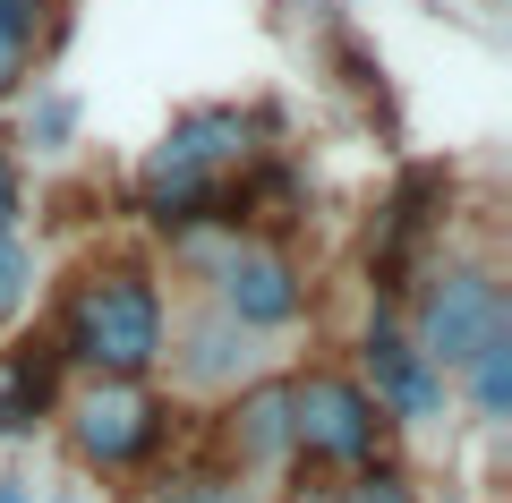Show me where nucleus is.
Returning <instances> with one entry per match:
<instances>
[{"instance_id":"1","label":"nucleus","mask_w":512,"mask_h":503,"mask_svg":"<svg viewBox=\"0 0 512 503\" xmlns=\"http://www.w3.org/2000/svg\"><path fill=\"white\" fill-rule=\"evenodd\" d=\"M256 162V120L231 103L214 111H180L171 137L146 154V180H137V205H146L163 231H188V222H222L231 188L248 180Z\"/></svg>"},{"instance_id":"2","label":"nucleus","mask_w":512,"mask_h":503,"mask_svg":"<svg viewBox=\"0 0 512 503\" xmlns=\"http://www.w3.org/2000/svg\"><path fill=\"white\" fill-rule=\"evenodd\" d=\"M60 359L94 367V376H120V384H146L154 359H163V290L137 265H94L69 290Z\"/></svg>"},{"instance_id":"3","label":"nucleus","mask_w":512,"mask_h":503,"mask_svg":"<svg viewBox=\"0 0 512 503\" xmlns=\"http://www.w3.org/2000/svg\"><path fill=\"white\" fill-rule=\"evenodd\" d=\"M384 444V410L359 376H333V367H308L291 376V452L325 469H367Z\"/></svg>"},{"instance_id":"4","label":"nucleus","mask_w":512,"mask_h":503,"mask_svg":"<svg viewBox=\"0 0 512 503\" xmlns=\"http://www.w3.org/2000/svg\"><path fill=\"white\" fill-rule=\"evenodd\" d=\"M495 333H512V299H504V282H495L487 265H444L436 282H427V299H419V324H410V342H419V359L436 367V376H453V367L470 359L478 342H495Z\"/></svg>"},{"instance_id":"5","label":"nucleus","mask_w":512,"mask_h":503,"mask_svg":"<svg viewBox=\"0 0 512 503\" xmlns=\"http://www.w3.org/2000/svg\"><path fill=\"white\" fill-rule=\"evenodd\" d=\"M171 410L146 393V384H120V376H94L69 410V444L86 469H146L154 444H163Z\"/></svg>"},{"instance_id":"6","label":"nucleus","mask_w":512,"mask_h":503,"mask_svg":"<svg viewBox=\"0 0 512 503\" xmlns=\"http://www.w3.org/2000/svg\"><path fill=\"white\" fill-rule=\"evenodd\" d=\"M214 307L239 333H282V324H299V307H308V282H299V265H291L282 239L239 231L231 248L214 256Z\"/></svg>"},{"instance_id":"7","label":"nucleus","mask_w":512,"mask_h":503,"mask_svg":"<svg viewBox=\"0 0 512 503\" xmlns=\"http://www.w3.org/2000/svg\"><path fill=\"white\" fill-rule=\"evenodd\" d=\"M359 359H367V393H376V410L410 418V427H427V418L444 410V376L419 359L410 324H393L384 307L367 316V342H359Z\"/></svg>"},{"instance_id":"8","label":"nucleus","mask_w":512,"mask_h":503,"mask_svg":"<svg viewBox=\"0 0 512 503\" xmlns=\"http://www.w3.org/2000/svg\"><path fill=\"white\" fill-rule=\"evenodd\" d=\"M427 205H444V171H427V162H419V171H402L393 205H384V231H376V248H367V273H376L384 299H402V290H410V265H419L427 231H436Z\"/></svg>"},{"instance_id":"9","label":"nucleus","mask_w":512,"mask_h":503,"mask_svg":"<svg viewBox=\"0 0 512 503\" xmlns=\"http://www.w3.org/2000/svg\"><path fill=\"white\" fill-rule=\"evenodd\" d=\"M222 435H231L239 469H274L291 461V384H248V393L231 401V418H222Z\"/></svg>"},{"instance_id":"10","label":"nucleus","mask_w":512,"mask_h":503,"mask_svg":"<svg viewBox=\"0 0 512 503\" xmlns=\"http://www.w3.org/2000/svg\"><path fill=\"white\" fill-rule=\"evenodd\" d=\"M52 376H60V350H43V342H26L18 359L0 367V435L9 444L52 418Z\"/></svg>"},{"instance_id":"11","label":"nucleus","mask_w":512,"mask_h":503,"mask_svg":"<svg viewBox=\"0 0 512 503\" xmlns=\"http://www.w3.org/2000/svg\"><path fill=\"white\" fill-rule=\"evenodd\" d=\"M43 26H52V0H0V103L35 77Z\"/></svg>"},{"instance_id":"12","label":"nucleus","mask_w":512,"mask_h":503,"mask_svg":"<svg viewBox=\"0 0 512 503\" xmlns=\"http://www.w3.org/2000/svg\"><path fill=\"white\" fill-rule=\"evenodd\" d=\"M180 367H188L197 384H231L239 367H248V333H239L222 307H205V316L188 324V359H180Z\"/></svg>"},{"instance_id":"13","label":"nucleus","mask_w":512,"mask_h":503,"mask_svg":"<svg viewBox=\"0 0 512 503\" xmlns=\"http://www.w3.org/2000/svg\"><path fill=\"white\" fill-rule=\"evenodd\" d=\"M461 376H470V410L487 418V427H504V418H512V333L478 342L470 359H461Z\"/></svg>"},{"instance_id":"14","label":"nucleus","mask_w":512,"mask_h":503,"mask_svg":"<svg viewBox=\"0 0 512 503\" xmlns=\"http://www.w3.org/2000/svg\"><path fill=\"white\" fill-rule=\"evenodd\" d=\"M69 137H77V94H35L26 103V145L35 154H69Z\"/></svg>"},{"instance_id":"15","label":"nucleus","mask_w":512,"mask_h":503,"mask_svg":"<svg viewBox=\"0 0 512 503\" xmlns=\"http://www.w3.org/2000/svg\"><path fill=\"white\" fill-rule=\"evenodd\" d=\"M333 503H419V486L402 478V469H384V461H367V469H350V486Z\"/></svg>"},{"instance_id":"16","label":"nucleus","mask_w":512,"mask_h":503,"mask_svg":"<svg viewBox=\"0 0 512 503\" xmlns=\"http://www.w3.org/2000/svg\"><path fill=\"white\" fill-rule=\"evenodd\" d=\"M26 290H35V256H26L18 231H0V324L26 307Z\"/></svg>"},{"instance_id":"17","label":"nucleus","mask_w":512,"mask_h":503,"mask_svg":"<svg viewBox=\"0 0 512 503\" xmlns=\"http://www.w3.org/2000/svg\"><path fill=\"white\" fill-rule=\"evenodd\" d=\"M163 503H256V495H248V486H239V478H214V486L197 478V486H171Z\"/></svg>"},{"instance_id":"18","label":"nucleus","mask_w":512,"mask_h":503,"mask_svg":"<svg viewBox=\"0 0 512 503\" xmlns=\"http://www.w3.org/2000/svg\"><path fill=\"white\" fill-rule=\"evenodd\" d=\"M18 214H26V197H18V162L0 154V231H18Z\"/></svg>"},{"instance_id":"19","label":"nucleus","mask_w":512,"mask_h":503,"mask_svg":"<svg viewBox=\"0 0 512 503\" xmlns=\"http://www.w3.org/2000/svg\"><path fill=\"white\" fill-rule=\"evenodd\" d=\"M0 503H35V486H26V478H0Z\"/></svg>"},{"instance_id":"20","label":"nucleus","mask_w":512,"mask_h":503,"mask_svg":"<svg viewBox=\"0 0 512 503\" xmlns=\"http://www.w3.org/2000/svg\"><path fill=\"white\" fill-rule=\"evenodd\" d=\"M52 503H94V495H77V486H69V495H52Z\"/></svg>"}]
</instances>
